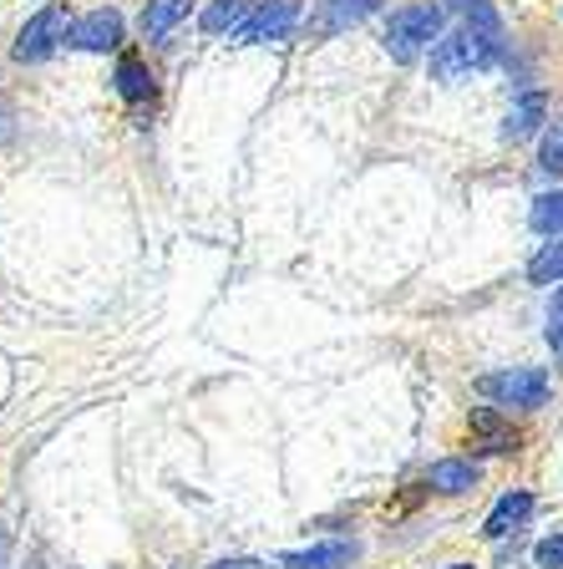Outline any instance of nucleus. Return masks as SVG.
<instances>
[{"instance_id":"f257e3e1","label":"nucleus","mask_w":563,"mask_h":569,"mask_svg":"<svg viewBox=\"0 0 563 569\" xmlns=\"http://www.w3.org/2000/svg\"><path fill=\"white\" fill-rule=\"evenodd\" d=\"M497 41H503V36H487V31H477V26H462V31H452L446 41H436L432 77L436 82H458V77H468V71L493 67Z\"/></svg>"},{"instance_id":"f03ea898","label":"nucleus","mask_w":563,"mask_h":569,"mask_svg":"<svg viewBox=\"0 0 563 569\" xmlns=\"http://www.w3.org/2000/svg\"><path fill=\"white\" fill-rule=\"evenodd\" d=\"M436 31H442V11H436V6H401L386 26V51L396 61H416L432 47Z\"/></svg>"},{"instance_id":"7ed1b4c3","label":"nucleus","mask_w":563,"mask_h":569,"mask_svg":"<svg viewBox=\"0 0 563 569\" xmlns=\"http://www.w3.org/2000/svg\"><path fill=\"white\" fill-rule=\"evenodd\" d=\"M477 391L482 397H497L503 407H543L553 381H549V371H539V367H513V371H497V377H482Z\"/></svg>"},{"instance_id":"20e7f679","label":"nucleus","mask_w":563,"mask_h":569,"mask_svg":"<svg viewBox=\"0 0 563 569\" xmlns=\"http://www.w3.org/2000/svg\"><path fill=\"white\" fill-rule=\"evenodd\" d=\"M294 21H300V0H264V6L234 31V41L239 47H254V41H284V36L294 31Z\"/></svg>"},{"instance_id":"39448f33","label":"nucleus","mask_w":563,"mask_h":569,"mask_svg":"<svg viewBox=\"0 0 563 569\" xmlns=\"http://www.w3.org/2000/svg\"><path fill=\"white\" fill-rule=\"evenodd\" d=\"M57 41H67V11L47 6V11L26 21V31L16 36V61H47L57 51Z\"/></svg>"},{"instance_id":"423d86ee","label":"nucleus","mask_w":563,"mask_h":569,"mask_svg":"<svg viewBox=\"0 0 563 569\" xmlns=\"http://www.w3.org/2000/svg\"><path fill=\"white\" fill-rule=\"evenodd\" d=\"M375 6H381V0H320L315 21H310V36H315V41H325V36L351 31L355 21H365V16L375 11Z\"/></svg>"},{"instance_id":"0eeeda50","label":"nucleus","mask_w":563,"mask_h":569,"mask_svg":"<svg viewBox=\"0 0 563 569\" xmlns=\"http://www.w3.org/2000/svg\"><path fill=\"white\" fill-rule=\"evenodd\" d=\"M67 36H71V47H77V51H112L122 41V16L102 6V11L82 16V21L71 26Z\"/></svg>"},{"instance_id":"6e6552de","label":"nucleus","mask_w":563,"mask_h":569,"mask_svg":"<svg viewBox=\"0 0 563 569\" xmlns=\"http://www.w3.org/2000/svg\"><path fill=\"white\" fill-rule=\"evenodd\" d=\"M543 118H549V97H543V92H523L513 102V112H507V122H503V138H513V142L533 138V132L543 128Z\"/></svg>"},{"instance_id":"1a4fd4ad","label":"nucleus","mask_w":563,"mask_h":569,"mask_svg":"<svg viewBox=\"0 0 563 569\" xmlns=\"http://www.w3.org/2000/svg\"><path fill=\"white\" fill-rule=\"evenodd\" d=\"M529 513H533V493H523V488H517V493H503L497 509L487 513V523H482V533H487V539H503V533H513Z\"/></svg>"},{"instance_id":"9d476101","label":"nucleus","mask_w":563,"mask_h":569,"mask_svg":"<svg viewBox=\"0 0 563 569\" xmlns=\"http://www.w3.org/2000/svg\"><path fill=\"white\" fill-rule=\"evenodd\" d=\"M355 559V545H315V549H294V555H284V569H351Z\"/></svg>"},{"instance_id":"9b49d317","label":"nucleus","mask_w":563,"mask_h":569,"mask_svg":"<svg viewBox=\"0 0 563 569\" xmlns=\"http://www.w3.org/2000/svg\"><path fill=\"white\" fill-rule=\"evenodd\" d=\"M188 11H193V0H148L138 26L148 41H158V36H168L178 21H188Z\"/></svg>"},{"instance_id":"f8f14e48","label":"nucleus","mask_w":563,"mask_h":569,"mask_svg":"<svg viewBox=\"0 0 563 569\" xmlns=\"http://www.w3.org/2000/svg\"><path fill=\"white\" fill-rule=\"evenodd\" d=\"M472 432L482 438V448L487 452H513L517 448V432L493 412V407H477V412H472Z\"/></svg>"},{"instance_id":"ddd939ff","label":"nucleus","mask_w":563,"mask_h":569,"mask_svg":"<svg viewBox=\"0 0 563 569\" xmlns=\"http://www.w3.org/2000/svg\"><path fill=\"white\" fill-rule=\"evenodd\" d=\"M118 92L128 97V102H153L158 82H153V71L142 67V57H122L118 61Z\"/></svg>"},{"instance_id":"4468645a","label":"nucleus","mask_w":563,"mask_h":569,"mask_svg":"<svg viewBox=\"0 0 563 569\" xmlns=\"http://www.w3.org/2000/svg\"><path fill=\"white\" fill-rule=\"evenodd\" d=\"M426 483H432L436 493H468V488L477 483V468H472V462H462V458H442V462H432Z\"/></svg>"},{"instance_id":"2eb2a0df","label":"nucleus","mask_w":563,"mask_h":569,"mask_svg":"<svg viewBox=\"0 0 563 569\" xmlns=\"http://www.w3.org/2000/svg\"><path fill=\"white\" fill-rule=\"evenodd\" d=\"M529 280H533V284H553V280H563V234H553V244H543L539 254H533Z\"/></svg>"},{"instance_id":"dca6fc26","label":"nucleus","mask_w":563,"mask_h":569,"mask_svg":"<svg viewBox=\"0 0 563 569\" xmlns=\"http://www.w3.org/2000/svg\"><path fill=\"white\" fill-rule=\"evenodd\" d=\"M244 11H249V0H213L209 11H203V31H239Z\"/></svg>"},{"instance_id":"f3484780","label":"nucleus","mask_w":563,"mask_h":569,"mask_svg":"<svg viewBox=\"0 0 563 569\" xmlns=\"http://www.w3.org/2000/svg\"><path fill=\"white\" fill-rule=\"evenodd\" d=\"M533 229H543V234H549V229H563V189L559 193H543L539 203H533Z\"/></svg>"},{"instance_id":"a211bd4d","label":"nucleus","mask_w":563,"mask_h":569,"mask_svg":"<svg viewBox=\"0 0 563 569\" xmlns=\"http://www.w3.org/2000/svg\"><path fill=\"white\" fill-rule=\"evenodd\" d=\"M543 173H563V122L543 132Z\"/></svg>"},{"instance_id":"6ab92c4d","label":"nucleus","mask_w":563,"mask_h":569,"mask_svg":"<svg viewBox=\"0 0 563 569\" xmlns=\"http://www.w3.org/2000/svg\"><path fill=\"white\" fill-rule=\"evenodd\" d=\"M539 565L543 569H563V533H549L539 545Z\"/></svg>"},{"instance_id":"aec40b11","label":"nucleus","mask_w":563,"mask_h":569,"mask_svg":"<svg viewBox=\"0 0 563 569\" xmlns=\"http://www.w3.org/2000/svg\"><path fill=\"white\" fill-rule=\"evenodd\" d=\"M549 341H553V351L563 356V290L553 296V316H549Z\"/></svg>"},{"instance_id":"412c9836","label":"nucleus","mask_w":563,"mask_h":569,"mask_svg":"<svg viewBox=\"0 0 563 569\" xmlns=\"http://www.w3.org/2000/svg\"><path fill=\"white\" fill-rule=\"evenodd\" d=\"M209 569H264L259 559H219V565H209Z\"/></svg>"},{"instance_id":"4be33fe9","label":"nucleus","mask_w":563,"mask_h":569,"mask_svg":"<svg viewBox=\"0 0 563 569\" xmlns=\"http://www.w3.org/2000/svg\"><path fill=\"white\" fill-rule=\"evenodd\" d=\"M452 569H472V565H452Z\"/></svg>"}]
</instances>
